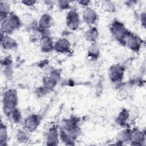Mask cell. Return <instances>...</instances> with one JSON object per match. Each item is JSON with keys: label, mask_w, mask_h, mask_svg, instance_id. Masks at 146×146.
Wrapping results in <instances>:
<instances>
[{"label": "cell", "mask_w": 146, "mask_h": 146, "mask_svg": "<svg viewBox=\"0 0 146 146\" xmlns=\"http://www.w3.org/2000/svg\"><path fill=\"white\" fill-rule=\"evenodd\" d=\"M112 77L113 78V79L116 80L119 78H121V75L122 74V71L121 70V68L119 67H114L112 70L111 72Z\"/></svg>", "instance_id": "7"}, {"label": "cell", "mask_w": 146, "mask_h": 146, "mask_svg": "<svg viewBox=\"0 0 146 146\" xmlns=\"http://www.w3.org/2000/svg\"><path fill=\"white\" fill-rule=\"evenodd\" d=\"M67 25L71 29H75L77 28L79 24V19L78 15L72 11L70 12L67 15Z\"/></svg>", "instance_id": "2"}, {"label": "cell", "mask_w": 146, "mask_h": 146, "mask_svg": "<svg viewBox=\"0 0 146 146\" xmlns=\"http://www.w3.org/2000/svg\"><path fill=\"white\" fill-rule=\"evenodd\" d=\"M51 18L45 15L42 18V21H40V24L43 27H47L48 26L50 25L51 23Z\"/></svg>", "instance_id": "9"}, {"label": "cell", "mask_w": 146, "mask_h": 146, "mask_svg": "<svg viewBox=\"0 0 146 146\" xmlns=\"http://www.w3.org/2000/svg\"><path fill=\"white\" fill-rule=\"evenodd\" d=\"M96 16L95 15V13L93 10H92L91 9H86L84 12V19L86 21V22H88L89 23H93L95 20H96Z\"/></svg>", "instance_id": "3"}, {"label": "cell", "mask_w": 146, "mask_h": 146, "mask_svg": "<svg viewBox=\"0 0 146 146\" xmlns=\"http://www.w3.org/2000/svg\"><path fill=\"white\" fill-rule=\"evenodd\" d=\"M52 44L51 43V40H50V39L46 38L44 39H43L42 40V46L43 47H44V50H47L48 48H50L51 47Z\"/></svg>", "instance_id": "8"}, {"label": "cell", "mask_w": 146, "mask_h": 146, "mask_svg": "<svg viewBox=\"0 0 146 146\" xmlns=\"http://www.w3.org/2000/svg\"><path fill=\"white\" fill-rule=\"evenodd\" d=\"M4 105L8 108H14L17 103V95L14 91H8L4 96Z\"/></svg>", "instance_id": "1"}, {"label": "cell", "mask_w": 146, "mask_h": 146, "mask_svg": "<svg viewBox=\"0 0 146 146\" xmlns=\"http://www.w3.org/2000/svg\"><path fill=\"white\" fill-rule=\"evenodd\" d=\"M38 123V121L37 117L33 116L27 119L26 124L27 127H28V128L33 129V128H35L36 127H37Z\"/></svg>", "instance_id": "6"}, {"label": "cell", "mask_w": 146, "mask_h": 146, "mask_svg": "<svg viewBox=\"0 0 146 146\" xmlns=\"http://www.w3.org/2000/svg\"><path fill=\"white\" fill-rule=\"evenodd\" d=\"M6 138V129L3 127H1V142L5 141V139Z\"/></svg>", "instance_id": "11"}, {"label": "cell", "mask_w": 146, "mask_h": 146, "mask_svg": "<svg viewBox=\"0 0 146 146\" xmlns=\"http://www.w3.org/2000/svg\"><path fill=\"white\" fill-rule=\"evenodd\" d=\"M68 42L65 39L59 40L55 44V48L59 51H65L68 48Z\"/></svg>", "instance_id": "5"}, {"label": "cell", "mask_w": 146, "mask_h": 146, "mask_svg": "<svg viewBox=\"0 0 146 146\" xmlns=\"http://www.w3.org/2000/svg\"><path fill=\"white\" fill-rule=\"evenodd\" d=\"M48 137L50 142V141H56V140L58 138L57 132L55 130L51 131V132H50V133L48 136Z\"/></svg>", "instance_id": "10"}, {"label": "cell", "mask_w": 146, "mask_h": 146, "mask_svg": "<svg viewBox=\"0 0 146 146\" xmlns=\"http://www.w3.org/2000/svg\"><path fill=\"white\" fill-rule=\"evenodd\" d=\"M113 28V33L115 37L120 39L123 36H124V30L123 26L120 24H115V26L112 27Z\"/></svg>", "instance_id": "4"}]
</instances>
